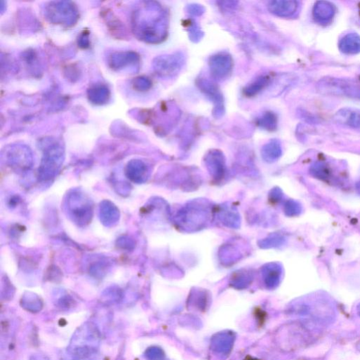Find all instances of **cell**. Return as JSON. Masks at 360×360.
Returning a JSON list of instances; mask_svg holds the SVG:
<instances>
[{
  "mask_svg": "<svg viewBox=\"0 0 360 360\" xmlns=\"http://www.w3.org/2000/svg\"><path fill=\"white\" fill-rule=\"evenodd\" d=\"M200 85L203 90L202 91L205 92L212 99H215L217 104L216 108L219 110V108L221 107V96L218 93L217 88L211 84L207 80L201 81Z\"/></svg>",
  "mask_w": 360,
  "mask_h": 360,
  "instance_id": "cell-8",
  "label": "cell"
},
{
  "mask_svg": "<svg viewBox=\"0 0 360 360\" xmlns=\"http://www.w3.org/2000/svg\"><path fill=\"white\" fill-rule=\"evenodd\" d=\"M357 312L358 315L360 317V302L358 304V306L357 307Z\"/></svg>",
  "mask_w": 360,
  "mask_h": 360,
  "instance_id": "cell-15",
  "label": "cell"
},
{
  "mask_svg": "<svg viewBox=\"0 0 360 360\" xmlns=\"http://www.w3.org/2000/svg\"><path fill=\"white\" fill-rule=\"evenodd\" d=\"M335 12V5L326 1L317 2L313 8V16L315 21L322 24L329 23L334 18Z\"/></svg>",
  "mask_w": 360,
  "mask_h": 360,
  "instance_id": "cell-5",
  "label": "cell"
},
{
  "mask_svg": "<svg viewBox=\"0 0 360 360\" xmlns=\"http://www.w3.org/2000/svg\"><path fill=\"white\" fill-rule=\"evenodd\" d=\"M244 360H260V359H256V358H253L251 356H247Z\"/></svg>",
  "mask_w": 360,
  "mask_h": 360,
  "instance_id": "cell-13",
  "label": "cell"
},
{
  "mask_svg": "<svg viewBox=\"0 0 360 360\" xmlns=\"http://www.w3.org/2000/svg\"><path fill=\"white\" fill-rule=\"evenodd\" d=\"M254 315L258 320L261 326H263L267 318V314L261 309H256L254 312Z\"/></svg>",
  "mask_w": 360,
  "mask_h": 360,
  "instance_id": "cell-11",
  "label": "cell"
},
{
  "mask_svg": "<svg viewBox=\"0 0 360 360\" xmlns=\"http://www.w3.org/2000/svg\"><path fill=\"white\" fill-rule=\"evenodd\" d=\"M209 66L212 75L217 80H223L231 72L233 62L230 55L218 53L211 58Z\"/></svg>",
  "mask_w": 360,
  "mask_h": 360,
  "instance_id": "cell-2",
  "label": "cell"
},
{
  "mask_svg": "<svg viewBox=\"0 0 360 360\" xmlns=\"http://www.w3.org/2000/svg\"><path fill=\"white\" fill-rule=\"evenodd\" d=\"M311 172L316 178L327 180L330 175V171L327 165L324 163L317 162L313 165Z\"/></svg>",
  "mask_w": 360,
  "mask_h": 360,
  "instance_id": "cell-10",
  "label": "cell"
},
{
  "mask_svg": "<svg viewBox=\"0 0 360 360\" xmlns=\"http://www.w3.org/2000/svg\"><path fill=\"white\" fill-rule=\"evenodd\" d=\"M340 51L348 55H354L360 52V36L351 33L344 36L339 41Z\"/></svg>",
  "mask_w": 360,
  "mask_h": 360,
  "instance_id": "cell-6",
  "label": "cell"
},
{
  "mask_svg": "<svg viewBox=\"0 0 360 360\" xmlns=\"http://www.w3.org/2000/svg\"><path fill=\"white\" fill-rule=\"evenodd\" d=\"M289 211L291 215H298L301 211L300 206L295 202H291L289 205Z\"/></svg>",
  "mask_w": 360,
  "mask_h": 360,
  "instance_id": "cell-12",
  "label": "cell"
},
{
  "mask_svg": "<svg viewBox=\"0 0 360 360\" xmlns=\"http://www.w3.org/2000/svg\"><path fill=\"white\" fill-rule=\"evenodd\" d=\"M298 3L291 0H278L272 1L268 5L271 13L280 17H291L293 16L298 10Z\"/></svg>",
  "mask_w": 360,
  "mask_h": 360,
  "instance_id": "cell-4",
  "label": "cell"
},
{
  "mask_svg": "<svg viewBox=\"0 0 360 360\" xmlns=\"http://www.w3.org/2000/svg\"><path fill=\"white\" fill-rule=\"evenodd\" d=\"M270 78L269 76H261L251 85L247 86L244 90V94L247 97H253L260 93L265 86H267Z\"/></svg>",
  "mask_w": 360,
  "mask_h": 360,
  "instance_id": "cell-7",
  "label": "cell"
},
{
  "mask_svg": "<svg viewBox=\"0 0 360 360\" xmlns=\"http://www.w3.org/2000/svg\"><path fill=\"white\" fill-rule=\"evenodd\" d=\"M258 123L261 128L272 131L278 125V118L272 112H267L259 120Z\"/></svg>",
  "mask_w": 360,
  "mask_h": 360,
  "instance_id": "cell-9",
  "label": "cell"
},
{
  "mask_svg": "<svg viewBox=\"0 0 360 360\" xmlns=\"http://www.w3.org/2000/svg\"><path fill=\"white\" fill-rule=\"evenodd\" d=\"M335 121L339 125L360 130V110L353 108H344L335 115Z\"/></svg>",
  "mask_w": 360,
  "mask_h": 360,
  "instance_id": "cell-3",
  "label": "cell"
},
{
  "mask_svg": "<svg viewBox=\"0 0 360 360\" xmlns=\"http://www.w3.org/2000/svg\"><path fill=\"white\" fill-rule=\"evenodd\" d=\"M357 189L360 195V180L356 184Z\"/></svg>",
  "mask_w": 360,
  "mask_h": 360,
  "instance_id": "cell-14",
  "label": "cell"
},
{
  "mask_svg": "<svg viewBox=\"0 0 360 360\" xmlns=\"http://www.w3.org/2000/svg\"><path fill=\"white\" fill-rule=\"evenodd\" d=\"M316 88L321 95L360 99V84L351 79L326 77L317 83Z\"/></svg>",
  "mask_w": 360,
  "mask_h": 360,
  "instance_id": "cell-1",
  "label": "cell"
}]
</instances>
